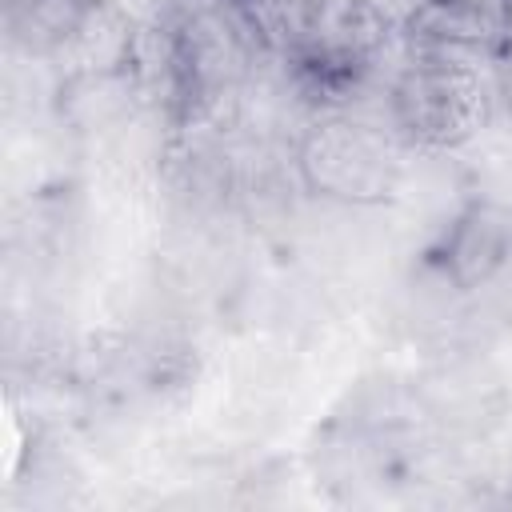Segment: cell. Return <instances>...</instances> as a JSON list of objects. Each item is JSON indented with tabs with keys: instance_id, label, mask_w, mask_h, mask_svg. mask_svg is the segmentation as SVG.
Instances as JSON below:
<instances>
[{
	"instance_id": "obj_2",
	"label": "cell",
	"mask_w": 512,
	"mask_h": 512,
	"mask_svg": "<svg viewBox=\"0 0 512 512\" xmlns=\"http://www.w3.org/2000/svg\"><path fill=\"white\" fill-rule=\"evenodd\" d=\"M384 104L400 144L456 148L484 124L488 84L468 52H444L408 40V56L388 80Z\"/></svg>"
},
{
	"instance_id": "obj_1",
	"label": "cell",
	"mask_w": 512,
	"mask_h": 512,
	"mask_svg": "<svg viewBox=\"0 0 512 512\" xmlns=\"http://www.w3.org/2000/svg\"><path fill=\"white\" fill-rule=\"evenodd\" d=\"M168 32L176 48L184 124L208 120L240 100L256 80V60L272 52L240 0H176Z\"/></svg>"
},
{
	"instance_id": "obj_5",
	"label": "cell",
	"mask_w": 512,
	"mask_h": 512,
	"mask_svg": "<svg viewBox=\"0 0 512 512\" xmlns=\"http://www.w3.org/2000/svg\"><path fill=\"white\" fill-rule=\"evenodd\" d=\"M100 0H4L8 44L28 56H60Z\"/></svg>"
},
{
	"instance_id": "obj_4",
	"label": "cell",
	"mask_w": 512,
	"mask_h": 512,
	"mask_svg": "<svg viewBox=\"0 0 512 512\" xmlns=\"http://www.w3.org/2000/svg\"><path fill=\"white\" fill-rule=\"evenodd\" d=\"M432 264L460 292H476L496 280L512 264V208L488 196L468 200L436 240Z\"/></svg>"
},
{
	"instance_id": "obj_6",
	"label": "cell",
	"mask_w": 512,
	"mask_h": 512,
	"mask_svg": "<svg viewBox=\"0 0 512 512\" xmlns=\"http://www.w3.org/2000/svg\"><path fill=\"white\" fill-rule=\"evenodd\" d=\"M504 4H508V16H512V0H504Z\"/></svg>"
},
{
	"instance_id": "obj_3",
	"label": "cell",
	"mask_w": 512,
	"mask_h": 512,
	"mask_svg": "<svg viewBox=\"0 0 512 512\" xmlns=\"http://www.w3.org/2000/svg\"><path fill=\"white\" fill-rule=\"evenodd\" d=\"M296 172L324 200L352 208L392 204L404 180L400 136L352 116H320L300 132Z\"/></svg>"
}]
</instances>
